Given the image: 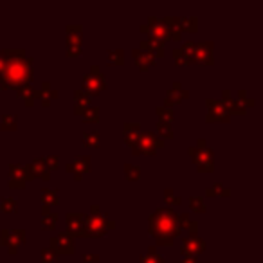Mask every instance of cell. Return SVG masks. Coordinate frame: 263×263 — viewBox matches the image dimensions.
<instances>
[{
    "mask_svg": "<svg viewBox=\"0 0 263 263\" xmlns=\"http://www.w3.org/2000/svg\"><path fill=\"white\" fill-rule=\"evenodd\" d=\"M4 58V67L0 72V88L2 90H20L33 83L34 62L26 54L24 49H6L0 51Z\"/></svg>",
    "mask_w": 263,
    "mask_h": 263,
    "instance_id": "cell-1",
    "label": "cell"
},
{
    "mask_svg": "<svg viewBox=\"0 0 263 263\" xmlns=\"http://www.w3.org/2000/svg\"><path fill=\"white\" fill-rule=\"evenodd\" d=\"M148 226H150V234L161 247H172L175 238L180 236V233H182L177 213L172 208L155 209L148 218Z\"/></svg>",
    "mask_w": 263,
    "mask_h": 263,
    "instance_id": "cell-2",
    "label": "cell"
},
{
    "mask_svg": "<svg viewBox=\"0 0 263 263\" xmlns=\"http://www.w3.org/2000/svg\"><path fill=\"white\" fill-rule=\"evenodd\" d=\"M85 233L87 238H101L105 236L108 231L116 227V222L110 220L106 215L99 213V205L94 204L90 208V215H85Z\"/></svg>",
    "mask_w": 263,
    "mask_h": 263,
    "instance_id": "cell-3",
    "label": "cell"
},
{
    "mask_svg": "<svg viewBox=\"0 0 263 263\" xmlns=\"http://www.w3.org/2000/svg\"><path fill=\"white\" fill-rule=\"evenodd\" d=\"M139 31L144 34L148 33L150 38L162 42V44H164V42H180L179 31H173V29H170V27H166L164 24H162L159 18H155V16H150V18H148V24H141Z\"/></svg>",
    "mask_w": 263,
    "mask_h": 263,
    "instance_id": "cell-4",
    "label": "cell"
},
{
    "mask_svg": "<svg viewBox=\"0 0 263 263\" xmlns=\"http://www.w3.org/2000/svg\"><path fill=\"white\" fill-rule=\"evenodd\" d=\"M187 152H190L191 161H193V164L197 166L198 172L211 173L213 170H215V161H213L215 154H213V150L208 146V143H205L204 139H198L197 144H195V146H190Z\"/></svg>",
    "mask_w": 263,
    "mask_h": 263,
    "instance_id": "cell-5",
    "label": "cell"
},
{
    "mask_svg": "<svg viewBox=\"0 0 263 263\" xmlns=\"http://www.w3.org/2000/svg\"><path fill=\"white\" fill-rule=\"evenodd\" d=\"M83 90L87 92L88 96H96V94H99V92L106 90V78H105V74L101 72L99 65H92L90 72L85 74Z\"/></svg>",
    "mask_w": 263,
    "mask_h": 263,
    "instance_id": "cell-6",
    "label": "cell"
},
{
    "mask_svg": "<svg viewBox=\"0 0 263 263\" xmlns=\"http://www.w3.org/2000/svg\"><path fill=\"white\" fill-rule=\"evenodd\" d=\"M0 243L8 249L9 254H16L18 247L26 243V231L24 229H2L0 231Z\"/></svg>",
    "mask_w": 263,
    "mask_h": 263,
    "instance_id": "cell-7",
    "label": "cell"
},
{
    "mask_svg": "<svg viewBox=\"0 0 263 263\" xmlns=\"http://www.w3.org/2000/svg\"><path fill=\"white\" fill-rule=\"evenodd\" d=\"M33 173H31L29 166H20V164H9V180L8 186L11 190H24L29 180H33Z\"/></svg>",
    "mask_w": 263,
    "mask_h": 263,
    "instance_id": "cell-8",
    "label": "cell"
},
{
    "mask_svg": "<svg viewBox=\"0 0 263 263\" xmlns=\"http://www.w3.org/2000/svg\"><path fill=\"white\" fill-rule=\"evenodd\" d=\"M164 141L154 134V132H141V139H139V154L141 155H155L157 150L164 148Z\"/></svg>",
    "mask_w": 263,
    "mask_h": 263,
    "instance_id": "cell-9",
    "label": "cell"
},
{
    "mask_svg": "<svg viewBox=\"0 0 263 263\" xmlns=\"http://www.w3.org/2000/svg\"><path fill=\"white\" fill-rule=\"evenodd\" d=\"M205 103H208V116H205L208 123H229L231 114L227 112V108L222 105V101L208 98Z\"/></svg>",
    "mask_w": 263,
    "mask_h": 263,
    "instance_id": "cell-10",
    "label": "cell"
},
{
    "mask_svg": "<svg viewBox=\"0 0 263 263\" xmlns=\"http://www.w3.org/2000/svg\"><path fill=\"white\" fill-rule=\"evenodd\" d=\"M191 62L213 65L215 63V58H213V42H197L193 52H191Z\"/></svg>",
    "mask_w": 263,
    "mask_h": 263,
    "instance_id": "cell-11",
    "label": "cell"
},
{
    "mask_svg": "<svg viewBox=\"0 0 263 263\" xmlns=\"http://www.w3.org/2000/svg\"><path fill=\"white\" fill-rule=\"evenodd\" d=\"M205 241L202 238H198V234L195 236H186L182 240V245H180V252H182L184 258H195L197 254H202L205 251Z\"/></svg>",
    "mask_w": 263,
    "mask_h": 263,
    "instance_id": "cell-12",
    "label": "cell"
},
{
    "mask_svg": "<svg viewBox=\"0 0 263 263\" xmlns=\"http://www.w3.org/2000/svg\"><path fill=\"white\" fill-rule=\"evenodd\" d=\"M51 243V249L56 252V254H74V238L70 236L69 233H60L58 236H52L49 240Z\"/></svg>",
    "mask_w": 263,
    "mask_h": 263,
    "instance_id": "cell-13",
    "label": "cell"
},
{
    "mask_svg": "<svg viewBox=\"0 0 263 263\" xmlns=\"http://www.w3.org/2000/svg\"><path fill=\"white\" fill-rule=\"evenodd\" d=\"M67 233L76 238H87L85 233V215L83 213H67Z\"/></svg>",
    "mask_w": 263,
    "mask_h": 263,
    "instance_id": "cell-14",
    "label": "cell"
},
{
    "mask_svg": "<svg viewBox=\"0 0 263 263\" xmlns=\"http://www.w3.org/2000/svg\"><path fill=\"white\" fill-rule=\"evenodd\" d=\"M90 166H92V157H88V155H76L74 161L70 164H67V172L72 173L76 180H81L85 177V173L90 172Z\"/></svg>",
    "mask_w": 263,
    "mask_h": 263,
    "instance_id": "cell-15",
    "label": "cell"
},
{
    "mask_svg": "<svg viewBox=\"0 0 263 263\" xmlns=\"http://www.w3.org/2000/svg\"><path fill=\"white\" fill-rule=\"evenodd\" d=\"M187 98H190V92L184 90L182 85H180V81H175V83L172 85V88L166 92L164 106L166 108H172V106L179 105V103H182L184 99H187Z\"/></svg>",
    "mask_w": 263,
    "mask_h": 263,
    "instance_id": "cell-16",
    "label": "cell"
},
{
    "mask_svg": "<svg viewBox=\"0 0 263 263\" xmlns=\"http://www.w3.org/2000/svg\"><path fill=\"white\" fill-rule=\"evenodd\" d=\"M139 49H141V51H146V52H150V54H154L155 60L164 58V54H166L164 44H162V42H159V40H154V38H150V36L139 42Z\"/></svg>",
    "mask_w": 263,
    "mask_h": 263,
    "instance_id": "cell-17",
    "label": "cell"
},
{
    "mask_svg": "<svg viewBox=\"0 0 263 263\" xmlns=\"http://www.w3.org/2000/svg\"><path fill=\"white\" fill-rule=\"evenodd\" d=\"M132 56H134V63H136L141 70L152 69V67L155 65V62H157L154 54H150V52H146V51H141V49H134Z\"/></svg>",
    "mask_w": 263,
    "mask_h": 263,
    "instance_id": "cell-18",
    "label": "cell"
},
{
    "mask_svg": "<svg viewBox=\"0 0 263 263\" xmlns=\"http://www.w3.org/2000/svg\"><path fill=\"white\" fill-rule=\"evenodd\" d=\"M27 166H29V170H31V173H33L34 179H36V177H40V179H44V180L51 179V170H49L47 164H45V157L34 159V161Z\"/></svg>",
    "mask_w": 263,
    "mask_h": 263,
    "instance_id": "cell-19",
    "label": "cell"
},
{
    "mask_svg": "<svg viewBox=\"0 0 263 263\" xmlns=\"http://www.w3.org/2000/svg\"><path fill=\"white\" fill-rule=\"evenodd\" d=\"M90 101H92L90 96H88L83 88L74 90V112H76L78 116H81L83 110H87L88 106H90Z\"/></svg>",
    "mask_w": 263,
    "mask_h": 263,
    "instance_id": "cell-20",
    "label": "cell"
},
{
    "mask_svg": "<svg viewBox=\"0 0 263 263\" xmlns=\"http://www.w3.org/2000/svg\"><path fill=\"white\" fill-rule=\"evenodd\" d=\"M177 31L182 33V31H187V33H197L198 31V18L197 16H179L177 18Z\"/></svg>",
    "mask_w": 263,
    "mask_h": 263,
    "instance_id": "cell-21",
    "label": "cell"
},
{
    "mask_svg": "<svg viewBox=\"0 0 263 263\" xmlns=\"http://www.w3.org/2000/svg\"><path fill=\"white\" fill-rule=\"evenodd\" d=\"M67 54L69 56H80L81 49H83V40L81 34H67Z\"/></svg>",
    "mask_w": 263,
    "mask_h": 263,
    "instance_id": "cell-22",
    "label": "cell"
},
{
    "mask_svg": "<svg viewBox=\"0 0 263 263\" xmlns=\"http://www.w3.org/2000/svg\"><path fill=\"white\" fill-rule=\"evenodd\" d=\"M16 94L20 96V98L24 99V103H26V106H33L34 103L40 99V90L38 88H33L31 85H27V87L20 88V90H16Z\"/></svg>",
    "mask_w": 263,
    "mask_h": 263,
    "instance_id": "cell-23",
    "label": "cell"
},
{
    "mask_svg": "<svg viewBox=\"0 0 263 263\" xmlns=\"http://www.w3.org/2000/svg\"><path fill=\"white\" fill-rule=\"evenodd\" d=\"M177 218H179L180 229L187 231L190 236H195V234L198 233V222L197 220H191V216L187 215V213H180V215H177Z\"/></svg>",
    "mask_w": 263,
    "mask_h": 263,
    "instance_id": "cell-24",
    "label": "cell"
},
{
    "mask_svg": "<svg viewBox=\"0 0 263 263\" xmlns=\"http://www.w3.org/2000/svg\"><path fill=\"white\" fill-rule=\"evenodd\" d=\"M58 213H52L49 208H45V205H42V227L47 231H52L56 227V223H58Z\"/></svg>",
    "mask_w": 263,
    "mask_h": 263,
    "instance_id": "cell-25",
    "label": "cell"
},
{
    "mask_svg": "<svg viewBox=\"0 0 263 263\" xmlns=\"http://www.w3.org/2000/svg\"><path fill=\"white\" fill-rule=\"evenodd\" d=\"M56 98H58V90H54L49 81H44L40 88V99H38V101H42V106H49L51 105V99Z\"/></svg>",
    "mask_w": 263,
    "mask_h": 263,
    "instance_id": "cell-26",
    "label": "cell"
},
{
    "mask_svg": "<svg viewBox=\"0 0 263 263\" xmlns=\"http://www.w3.org/2000/svg\"><path fill=\"white\" fill-rule=\"evenodd\" d=\"M60 198H58V191L54 190H47V187H44L42 190V205H45V208H54V205H58Z\"/></svg>",
    "mask_w": 263,
    "mask_h": 263,
    "instance_id": "cell-27",
    "label": "cell"
},
{
    "mask_svg": "<svg viewBox=\"0 0 263 263\" xmlns=\"http://www.w3.org/2000/svg\"><path fill=\"white\" fill-rule=\"evenodd\" d=\"M106 58H108L110 65H123L124 63V51L119 47H114L106 51Z\"/></svg>",
    "mask_w": 263,
    "mask_h": 263,
    "instance_id": "cell-28",
    "label": "cell"
},
{
    "mask_svg": "<svg viewBox=\"0 0 263 263\" xmlns=\"http://www.w3.org/2000/svg\"><path fill=\"white\" fill-rule=\"evenodd\" d=\"M16 126H18V121H16L15 114H4L2 119H0V128L6 132H15Z\"/></svg>",
    "mask_w": 263,
    "mask_h": 263,
    "instance_id": "cell-29",
    "label": "cell"
},
{
    "mask_svg": "<svg viewBox=\"0 0 263 263\" xmlns=\"http://www.w3.org/2000/svg\"><path fill=\"white\" fill-rule=\"evenodd\" d=\"M139 263H166V259L161 254H157V249L150 247L146 254H143L139 258Z\"/></svg>",
    "mask_w": 263,
    "mask_h": 263,
    "instance_id": "cell-30",
    "label": "cell"
},
{
    "mask_svg": "<svg viewBox=\"0 0 263 263\" xmlns=\"http://www.w3.org/2000/svg\"><path fill=\"white\" fill-rule=\"evenodd\" d=\"M172 58H173V62L177 63V65H190L191 63V58H190V54H186V52L182 51V49H173L172 51Z\"/></svg>",
    "mask_w": 263,
    "mask_h": 263,
    "instance_id": "cell-31",
    "label": "cell"
},
{
    "mask_svg": "<svg viewBox=\"0 0 263 263\" xmlns=\"http://www.w3.org/2000/svg\"><path fill=\"white\" fill-rule=\"evenodd\" d=\"M187 204H190L191 211H195V213H205L208 211V205H205V202L202 197H190Z\"/></svg>",
    "mask_w": 263,
    "mask_h": 263,
    "instance_id": "cell-32",
    "label": "cell"
},
{
    "mask_svg": "<svg viewBox=\"0 0 263 263\" xmlns=\"http://www.w3.org/2000/svg\"><path fill=\"white\" fill-rule=\"evenodd\" d=\"M155 112H157L159 121H161V123H168L170 124L173 119H175V114H173V110L166 108V106H157V108H155Z\"/></svg>",
    "mask_w": 263,
    "mask_h": 263,
    "instance_id": "cell-33",
    "label": "cell"
},
{
    "mask_svg": "<svg viewBox=\"0 0 263 263\" xmlns=\"http://www.w3.org/2000/svg\"><path fill=\"white\" fill-rule=\"evenodd\" d=\"M83 144L87 148H99V134L98 132H85Z\"/></svg>",
    "mask_w": 263,
    "mask_h": 263,
    "instance_id": "cell-34",
    "label": "cell"
},
{
    "mask_svg": "<svg viewBox=\"0 0 263 263\" xmlns=\"http://www.w3.org/2000/svg\"><path fill=\"white\" fill-rule=\"evenodd\" d=\"M83 123H98L99 121V108L98 106H88L87 110H83Z\"/></svg>",
    "mask_w": 263,
    "mask_h": 263,
    "instance_id": "cell-35",
    "label": "cell"
},
{
    "mask_svg": "<svg viewBox=\"0 0 263 263\" xmlns=\"http://www.w3.org/2000/svg\"><path fill=\"white\" fill-rule=\"evenodd\" d=\"M124 177L126 180H139L141 179V168L137 164H124Z\"/></svg>",
    "mask_w": 263,
    "mask_h": 263,
    "instance_id": "cell-36",
    "label": "cell"
},
{
    "mask_svg": "<svg viewBox=\"0 0 263 263\" xmlns=\"http://www.w3.org/2000/svg\"><path fill=\"white\" fill-rule=\"evenodd\" d=\"M205 195H208V197H229L231 191L227 190V187H223L220 182H216L215 186L209 187V190L205 191Z\"/></svg>",
    "mask_w": 263,
    "mask_h": 263,
    "instance_id": "cell-37",
    "label": "cell"
},
{
    "mask_svg": "<svg viewBox=\"0 0 263 263\" xmlns=\"http://www.w3.org/2000/svg\"><path fill=\"white\" fill-rule=\"evenodd\" d=\"M157 130H159V137H161L162 141H164V139H173V130H172V126H170L168 123H161V121H159Z\"/></svg>",
    "mask_w": 263,
    "mask_h": 263,
    "instance_id": "cell-38",
    "label": "cell"
},
{
    "mask_svg": "<svg viewBox=\"0 0 263 263\" xmlns=\"http://www.w3.org/2000/svg\"><path fill=\"white\" fill-rule=\"evenodd\" d=\"M2 213H15L16 211V200L13 197H4L2 198V204H0Z\"/></svg>",
    "mask_w": 263,
    "mask_h": 263,
    "instance_id": "cell-39",
    "label": "cell"
},
{
    "mask_svg": "<svg viewBox=\"0 0 263 263\" xmlns=\"http://www.w3.org/2000/svg\"><path fill=\"white\" fill-rule=\"evenodd\" d=\"M42 263H54V261H58V258L60 256L56 254L54 251H52L51 247H45V249H42Z\"/></svg>",
    "mask_w": 263,
    "mask_h": 263,
    "instance_id": "cell-40",
    "label": "cell"
},
{
    "mask_svg": "<svg viewBox=\"0 0 263 263\" xmlns=\"http://www.w3.org/2000/svg\"><path fill=\"white\" fill-rule=\"evenodd\" d=\"M164 200L168 202L170 205H180V202H182V198L177 197V195L173 193L172 187H168V190L164 191Z\"/></svg>",
    "mask_w": 263,
    "mask_h": 263,
    "instance_id": "cell-41",
    "label": "cell"
},
{
    "mask_svg": "<svg viewBox=\"0 0 263 263\" xmlns=\"http://www.w3.org/2000/svg\"><path fill=\"white\" fill-rule=\"evenodd\" d=\"M236 99L241 103V105L245 106V108H249V106H254V99L249 98L247 92H245V90H240V92H238V98H236Z\"/></svg>",
    "mask_w": 263,
    "mask_h": 263,
    "instance_id": "cell-42",
    "label": "cell"
},
{
    "mask_svg": "<svg viewBox=\"0 0 263 263\" xmlns=\"http://www.w3.org/2000/svg\"><path fill=\"white\" fill-rule=\"evenodd\" d=\"M45 164H47V168L51 170H58L60 168V157L58 155H49V157H45Z\"/></svg>",
    "mask_w": 263,
    "mask_h": 263,
    "instance_id": "cell-43",
    "label": "cell"
},
{
    "mask_svg": "<svg viewBox=\"0 0 263 263\" xmlns=\"http://www.w3.org/2000/svg\"><path fill=\"white\" fill-rule=\"evenodd\" d=\"M81 24H67V34H81Z\"/></svg>",
    "mask_w": 263,
    "mask_h": 263,
    "instance_id": "cell-44",
    "label": "cell"
},
{
    "mask_svg": "<svg viewBox=\"0 0 263 263\" xmlns=\"http://www.w3.org/2000/svg\"><path fill=\"white\" fill-rule=\"evenodd\" d=\"M123 130H124V134H126V132H141V123H124Z\"/></svg>",
    "mask_w": 263,
    "mask_h": 263,
    "instance_id": "cell-45",
    "label": "cell"
},
{
    "mask_svg": "<svg viewBox=\"0 0 263 263\" xmlns=\"http://www.w3.org/2000/svg\"><path fill=\"white\" fill-rule=\"evenodd\" d=\"M83 261L85 263H98L99 254H83Z\"/></svg>",
    "mask_w": 263,
    "mask_h": 263,
    "instance_id": "cell-46",
    "label": "cell"
},
{
    "mask_svg": "<svg viewBox=\"0 0 263 263\" xmlns=\"http://www.w3.org/2000/svg\"><path fill=\"white\" fill-rule=\"evenodd\" d=\"M175 263H198V259H195V258H184V259H180V261H175Z\"/></svg>",
    "mask_w": 263,
    "mask_h": 263,
    "instance_id": "cell-47",
    "label": "cell"
},
{
    "mask_svg": "<svg viewBox=\"0 0 263 263\" xmlns=\"http://www.w3.org/2000/svg\"><path fill=\"white\" fill-rule=\"evenodd\" d=\"M2 67H4V58H2V54H0V72H2Z\"/></svg>",
    "mask_w": 263,
    "mask_h": 263,
    "instance_id": "cell-48",
    "label": "cell"
}]
</instances>
